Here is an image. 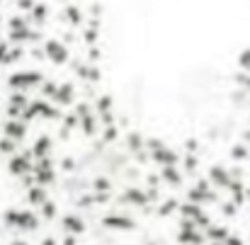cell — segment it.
<instances>
[{
  "instance_id": "obj_1",
  "label": "cell",
  "mask_w": 250,
  "mask_h": 245,
  "mask_svg": "<svg viewBox=\"0 0 250 245\" xmlns=\"http://www.w3.org/2000/svg\"><path fill=\"white\" fill-rule=\"evenodd\" d=\"M37 82H42V76H39L37 71H22V73H15V76L10 78V85H12V87H32V85H37Z\"/></svg>"
},
{
  "instance_id": "obj_2",
  "label": "cell",
  "mask_w": 250,
  "mask_h": 245,
  "mask_svg": "<svg viewBox=\"0 0 250 245\" xmlns=\"http://www.w3.org/2000/svg\"><path fill=\"white\" fill-rule=\"evenodd\" d=\"M44 51H46V54H49V59H51V61H56V63H63V61L68 59V49H66L61 41H46Z\"/></svg>"
},
{
  "instance_id": "obj_3",
  "label": "cell",
  "mask_w": 250,
  "mask_h": 245,
  "mask_svg": "<svg viewBox=\"0 0 250 245\" xmlns=\"http://www.w3.org/2000/svg\"><path fill=\"white\" fill-rule=\"evenodd\" d=\"M7 219H12L10 224H15V226H22V228H37V219H34L32 214L12 211V214H7Z\"/></svg>"
},
{
  "instance_id": "obj_4",
  "label": "cell",
  "mask_w": 250,
  "mask_h": 245,
  "mask_svg": "<svg viewBox=\"0 0 250 245\" xmlns=\"http://www.w3.org/2000/svg\"><path fill=\"white\" fill-rule=\"evenodd\" d=\"M102 224H104L107 228H117V231H129V228H134V221L126 219V216H107Z\"/></svg>"
},
{
  "instance_id": "obj_5",
  "label": "cell",
  "mask_w": 250,
  "mask_h": 245,
  "mask_svg": "<svg viewBox=\"0 0 250 245\" xmlns=\"http://www.w3.org/2000/svg\"><path fill=\"white\" fill-rule=\"evenodd\" d=\"M63 226H66V231H73V233H81L85 228L83 221H81L78 216H66V219H63Z\"/></svg>"
},
{
  "instance_id": "obj_6",
  "label": "cell",
  "mask_w": 250,
  "mask_h": 245,
  "mask_svg": "<svg viewBox=\"0 0 250 245\" xmlns=\"http://www.w3.org/2000/svg\"><path fill=\"white\" fill-rule=\"evenodd\" d=\"M238 68L250 73V46H246V49L238 54Z\"/></svg>"
}]
</instances>
